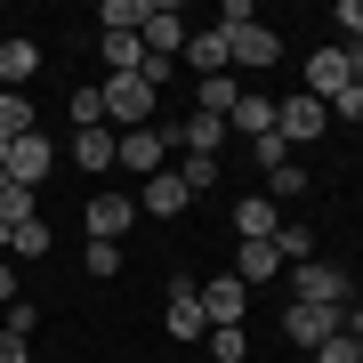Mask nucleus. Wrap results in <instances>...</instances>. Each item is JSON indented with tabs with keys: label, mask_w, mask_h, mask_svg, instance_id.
<instances>
[{
	"label": "nucleus",
	"mask_w": 363,
	"mask_h": 363,
	"mask_svg": "<svg viewBox=\"0 0 363 363\" xmlns=\"http://www.w3.org/2000/svg\"><path fill=\"white\" fill-rule=\"evenodd\" d=\"M315 363H363V347H355L347 331H339V339H323V347H315Z\"/></svg>",
	"instance_id": "obj_34"
},
{
	"label": "nucleus",
	"mask_w": 363,
	"mask_h": 363,
	"mask_svg": "<svg viewBox=\"0 0 363 363\" xmlns=\"http://www.w3.org/2000/svg\"><path fill=\"white\" fill-rule=\"evenodd\" d=\"M33 73H40V40H25V33H0V81L16 89V81H33Z\"/></svg>",
	"instance_id": "obj_17"
},
{
	"label": "nucleus",
	"mask_w": 363,
	"mask_h": 363,
	"mask_svg": "<svg viewBox=\"0 0 363 363\" xmlns=\"http://www.w3.org/2000/svg\"><path fill=\"white\" fill-rule=\"evenodd\" d=\"M274 274H283V250H274V242H242V250H234V283H274Z\"/></svg>",
	"instance_id": "obj_16"
},
{
	"label": "nucleus",
	"mask_w": 363,
	"mask_h": 363,
	"mask_svg": "<svg viewBox=\"0 0 363 363\" xmlns=\"http://www.w3.org/2000/svg\"><path fill=\"white\" fill-rule=\"evenodd\" d=\"M323 121H331V105H323V97H307V89H298V97H274V138H283L291 154L323 138Z\"/></svg>",
	"instance_id": "obj_2"
},
{
	"label": "nucleus",
	"mask_w": 363,
	"mask_h": 363,
	"mask_svg": "<svg viewBox=\"0 0 363 363\" xmlns=\"http://www.w3.org/2000/svg\"><path fill=\"white\" fill-rule=\"evenodd\" d=\"M331 25H339V49H355V40H363V0H339Z\"/></svg>",
	"instance_id": "obj_31"
},
{
	"label": "nucleus",
	"mask_w": 363,
	"mask_h": 363,
	"mask_svg": "<svg viewBox=\"0 0 363 363\" xmlns=\"http://www.w3.org/2000/svg\"><path fill=\"white\" fill-rule=\"evenodd\" d=\"M49 169H57V145H49V138H40V130L9 145V186H25V194H33V186H40V178H49Z\"/></svg>",
	"instance_id": "obj_8"
},
{
	"label": "nucleus",
	"mask_w": 363,
	"mask_h": 363,
	"mask_svg": "<svg viewBox=\"0 0 363 363\" xmlns=\"http://www.w3.org/2000/svg\"><path fill=\"white\" fill-rule=\"evenodd\" d=\"M81 267H89L97 283H113V274H121V242H89V250H81Z\"/></svg>",
	"instance_id": "obj_30"
},
{
	"label": "nucleus",
	"mask_w": 363,
	"mask_h": 363,
	"mask_svg": "<svg viewBox=\"0 0 363 363\" xmlns=\"http://www.w3.org/2000/svg\"><path fill=\"white\" fill-rule=\"evenodd\" d=\"M40 121H33V97L25 89H0V145H16V138H33Z\"/></svg>",
	"instance_id": "obj_21"
},
{
	"label": "nucleus",
	"mask_w": 363,
	"mask_h": 363,
	"mask_svg": "<svg viewBox=\"0 0 363 363\" xmlns=\"http://www.w3.org/2000/svg\"><path fill=\"white\" fill-rule=\"evenodd\" d=\"M97 49H105V73H145V40L138 33H97Z\"/></svg>",
	"instance_id": "obj_22"
},
{
	"label": "nucleus",
	"mask_w": 363,
	"mask_h": 363,
	"mask_svg": "<svg viewBox=\"0 0 363 363\" xmlns=\"http://www.w3.org/2000/svg\"><path fill=\"white\" fill-rule=\"evenodd\" d=\"M202 315H210V331H234L250 315V291L234 283V274H218V283H202Z\"/></svg>",
	"instance_id": "obj_13"
},
{
	"label": "nucleus",
	"mask_w": 363,
	"mask_h": 363,
	"mask_svg": "<svg viewBox=\"0 0 363 363\" xmlns=\"http://www.w3.org/2000/svg\"><path fill=\"white\" fill-rule=\"evenodd\" d=\"M291 274V291H298V307H347V274H339L331 259H298V267H283Z\"/></svg>",
	"instance_id": "obj_3"
},
{
	"label": "nucleus",
	"mask_w": 363,
	"mask_h": 363,
	"mask_svg": "<svg viewBox=\"0 0 363 363\" xmlns=\"http://www.w3.org/2000/svg\"><path fill=\"white\" fill-rule=\"evenodd\" d=\"M145 25V0H105L97 9V33H138Z\"/></svg>",
	"instance_id": "obj_25"
},
{
	"label": "nucleus",
	"mask_w": 363,
	"mask_h": 363,
	"mask_svg": "<svg viewBox=\"0 0 363 363\" xmlns=\"http://www.w3.org/2000/svg\"><path fill=\"white\" fill-rule=\"evenodd\" d=\"M25 218H33V194H25V186H9V178H0V242H9V234L25 226Z\"/></svg>",
	"instance_id": "obj_24"
},
{
	"label": "nucleus",
	"mask_w": 363,
	"mask_h": 363,
	"mask_svg": "<svg viewBox=\"0 0 363 363\" xmlns=\"http://www.w3.org/2000/svg\"><path fill=\"white\" fill-rule=\"evenodd\" d=\"M339 315L347 307H283V331H291V347H323V339H339Z\"/></svg>",
	"instance_id": "obj_9"
},
{
	"label": "nucleus",
	"mask_w": 363,
	"mask_h": 363,
	"mask_svg": "<svg viewBox=\"0 0 363 363\" xmlns=\"http://www.w3.org/2000/svg\"><path fill=\"white\" fill-rule=\"evenodd\" d=\"M234 105H242V81H234V73H218V81H194V113H234Z\"/></svg>",
	"instance_id": "obj_23"
},
{
	"label": "nucleus",
	"mask_w": 363,
	"mask_h": 363,
	"mask_svg": "<svg viewBox=\"0 0 363 363\" xmlns=\"http://www.w3.org/2000/svg\"><path fill=\"white\" fill-rule=\"evenodd\" d=\"M178 178H186V194H210V186H218V154H186Z\"/></svg>",
	"instance_id": "obj_28"
},
{
	"label": "nucleus",
	"mask_w": 363,
	"mask_h": 363,
	"mask_svg": "<svg viewBox=\"0 0 363 363\" xmlns=\"http://www.w3.org/2000/svg\"><path fill=\"white\" fill-rule=\"evenodd\" d=\"M162 162H169V130H121L113 169H130V178L145 186V178H162Z\"/></svg>",
	"instance_id": "obj_4"
},
{
	"label": "nucleus",
	"mask_w": 363,
	"mask_h": 363,
	"mask_svg": "<svg viewBox=\"0 0 363 363\" xmlns=\"http://www.w3.org/2000/svg\"><path fill=\"white\" fill-rule=\"evenodd\" d=\"M331 113H339V121H363V89H339V97H331Z\"/></svg>",
	"instance_id": "obj_36"
},
{
	"label": "nucleus",
	"mask_w": 363,
	"mask_h": 363,
	"mask_svg": "<svg viewBox=\"0 0 363 363\" xmlns=\"http://www.w3.org/2000/svg\"><path fill=\"white\" fill-rule=\"evenodd\" d=\"M40 250H49V226H40V218H25L9 242H0V259H40Z\"/></svg>",
	"instance_id": "obj_26"
},
{
	"label": "nucleus",
	"mask_w": 363,
	"mask_h": 363,
	"mask_svg": "<svg viewBox=\"0 0 363 363\" xmlns=\"http://www.w3.org/2000/svg\"><path fill=\"white\" fill-rule=\"evenodd\" d=\"M274 250H283V267L315 259V242H307V226H298V218H283V226H274Z\"/></svg>",
	"instance_id": "obj_29"
},
{
	"label": "nucleus",
	"mask_w": 363,
	"mask_h": 363,
	"mask_svg": "<svg viewBox=\"0 0 363 363\" xmlns=\"http://www.w3.org/2000/svg\"><path fill=\"white\" fill-rule=\"evenodd\" d=\"M250 162H259V169H283L291 145H283V138H250Z\"/></svg>",
	"instance_id": "obj_33"
},
{
	"label": "nucleus",
	"mask_w": 363,
	"mask_h": 363,
	"mask_svg": "<svg viewBox=\"0 0 363 363\" xmlns=\"http://www.w3.org/2000/svg\"><path fill=\"white\" fill-rule=\"evenodd\" d=\"M178 65L194 73V81H218V73H234V57H226V33H218V25H202V33H186V49H178Z\"/></svg>",
	"instance_id": "obj_5"
},
{
	"label": "nucleus",
	"mask_w": 363,
	"mask_h": 363,
	"mask_svg": "<svg viewBox=\"0 0 363 363\" xmlns=\"http://www.w3.org/2000/svg\"><path fill=\"white\" fill-rule=\"evenodd\" d=\"M226 57H234V65H250V73H267V65H283V40H274L259 16H250V25L226 33Z\"/></svg>",
	"instance_id": "obj_6"
},
{
	"label": "nucleus",
	"mask_w": 363,
	"mask_h": 363,
	"mask_svg": "<svg viewBox=\"0 0 363 363\" xmlns=\"http://www.w3.org/2000/svg\"><path fill=\"white\" fill-rule=\"evenodd\" d=\"M0 331H9V307H0Z\"/></svg>",
	"instance_id": "obj_41"
},
{
	"label": "nucleus",
	"mask_w": 363,
	"mask_h": 363,
	"mask_svg": "<svg viewBox=\"0 0 363 363\" xmlns=\"http://www.w3.org/2000/svg\"><path fill=\"white\" fill-rule=\"evenodd\" d=\"M97 97H105V130H113V138H121V130H154V97H162V89H145L138 73H105Z\"/></svg>",
	"instance_id": "obj_1"
},
{
	"label": "nucleus",
	"mask_w": 363,
	"mask_h": 363,
	"mask_svg": "<svg viewBox=\"0 0 363 363\" xmlns=\"http://www.w3.org/2000/svg\"><path fill=\"white\" fill-rule=\"evenodd\" d=\"M226 130H242V138H274V97H267V89H242V105L226 113Z\"/></svg>",
	"instance_id": "obj_19"
},
{
	"label": "nucleus",
	"mask_w": 363,
	"mask_h": 363,
	"mask_svg": "<svg viewBox=\"0 0 363 363\" xmlns=\"http://www.w3.org/2000/svg\"><path fill=\"white\" fill-rule=\"evenodd\" d=\"M274 226H283V210H274L267 194L234 202V234H242V242H274Z\"/></svg>",
	"instance_id": "obj_18"
},
{
	"label": "nucleus",
	"mask_w": 363,
	"mask_h": 363,
	"mask_svg": "<svg viewBox=\"0 0 363 363\" xmlns=\"http://www.w3.org/2000/svg\"><path fill=\"white\" fill-rule=\"evenodd\" d=\"M347 73H355V89H363V40H355V49H347Z\"/></svg>",
	"instance_id": "obj_39"
},
{
	"label": "nucleus",
	"mask_w": 363,
	"mask_h": 363,
	"mask_svg": "<svg viewBox=\"0 0 363 363\" xmlns=\"http://www.w3.org/2000/svg\"><path fill=\"white\" fill-rule=\"evenodd\" d=\"M138 40H145V57H178V49H186V16L169 9V0H145V25H138Z\"/></svg>",
	"instance_id": "obj_7"
},
{
	"label": "nucleus",
	"mask_w": 363,
	"mask_h": 363,
	"mask_svg": "<svg viewBox=\"0 0 363 363\" xmlns=\"http://www.w3.org/2000/svg\"><path fill=\"white\" fill-rule=\"evenodd\" d=\"M298 194H307V169H298V162L267 169V202H274V210H283V202H298Z\"/></svg>",
	"instance_id": "obj_27"
},
{
	"label": "nucleus",
	"mask_w": 363,
	"mask_h": 363,
	"mask_svg": "<svg viewBox=\"0 0 363 363\" xmlns=\"http://www.w3.org/2000/svg\"><path fill=\"white\" fill-rule=\"evenodd\" d=\"M169 339H210V315H202V291L194 283H169V307H162Z\"/></svg>",
	"instance_id": "obj_11"
},
{
	"label": "nucleus",
	"mask_w": 363,
	"mask_h": 363,
	"mask_svg": "<svg viewBox=\"0 0 363 363\" xmlns=\"http://www.w3.org/2000/svg\"><path fill=\"white\" fill-rule=\"evenodd\" d=\"M186 202H194V194H186V178H178V169H162V178H145V194H138V218H178Z\"/></svg>",
	"instance_id": "obj_14"
},
{
	"label": "nucleus",
	"mask_w": 363,
	"mask_h": 363,
	"mask_svg": "<svg viewBox=\"0 0 363 363\" xmlns=\"http://www.w3.org/2000/svg\"><path fill=\"white\" fill-rule=\"evenodd\" d=\"M130 218H138V202H130V194H97L89 210H81L89 242H121V234H130Z\"/></svg>",
	"instance_id": "obj_10"
},
{
	"label": "nucleus",
	"mask_w": 363,
	"mask_h": 363,
	"mask_svg": "<svg viewBox=\"0 0 363 363\" xmlns=\"http://www.w3.org/2000/svg\"><path fill=\"white\" fill-rule=\"evenodd\" d=\"M33 323H40V307H33V298H16V307H9V331H16V339H33Z\"/></svg>",
	"instance_id": "obj_35"
},
{
	"label": "nucleus",
	"mask_w": 363,
	"mask_h": 363,
	"mask_svg": "<svg viewBox=\"0 0 363 363\" xmlns=\"http://www.w3.org/2000/svg\"><path fill=\"white\" fill-rule=\"evenodd\" d=\"M0 307H16V267L0 259Z\"/></svg>",
	"instance_id": "obj_38"
},
{
	"label": "nucleus",
	"mask_w": 363,
	"mask_h": 363,
	"mask_svg": "<svg viewBox=\"0 0 363 363\" xmlns=\"http://www.w3.org/2000/svg\"><path fill=\"white\" fill-rule=\"evenodd\" d=\"M234 130H226V121L218 113H186L178 121V130H169V145H186V154H218V145H226Z\"/></svg>",
	"instance_id": "obj_15"
},
{
	"label": "nucleus",
	"mask_w": 363,
	"mask_h": 363,
	"mask_svg": "<svg viewBox=\"0 0 363 363\" xmlns=\"http://www.w3.org/2000/svg\"><path fill=\"white\" fill-rule=\"evenodd\" d=\"M113 154H121V138L105 130V121H97V130H73V162L81 169H113Z\"/></svg>",
	"instance_id": "obj_20"
},
{
	"label": "nucleus",
	"mask_w": 363,
	"mask_h": 363,
	"mask_svg": "<svg viewBox=\"0 0 363 363\" xmlns=\"http://www.w3.org/2000/svg\"><path fill=\"white\" fill-rule=\"evenodd\" d=\"M339 89H355V73H347V49H339V40H331V49H315L307 57V97H339Z\"/></svg>",
	"instance_id": "obj_12"
},
{
	"label": "nucleus",
	"mask_w": 363,
	"mask_h": 363,
	"mask_svg": "<svg viewBox=\"0 0 363 363\" xmlns=\"http://www.w3.org/2000/svg\"><path fill=\"white\" fill-rule=\"evenodd\" d=\"M0 178H9V145H0Z\"/></svg>",
	"instance_id": "obj_40"
},
{
	"label": "nucleus",
	"mask_w": 363,
	"mask_h": 363,
	"mask_svg": "<svg viewBox=\"0 0 363 363\" xmlns=\"http://www.w3.org/2000/svg\"><path fill=\"white\" fill-rule=\"evenodd\" d=\"M210 355H218V363H242V355H250V339H242V323H234V331H210Z\"/></svg>",
	"instance_id": "obj_32"
},
{
	"label": "nucleus",
	"mask_w": 363,
	"mask_h": 363,
	"mask_svg": "<svg viewBox=\"0 0 363 363\" xmlns=\"http://www.w3.org/2000/svg\"><path fill=\"white\" fill-rule=\"evenodd\" d=\"M33 347H25V339H16V331H0V363H25Z\"/></svg>",
	"instance_id": "obj_37"
}]
</instances>
